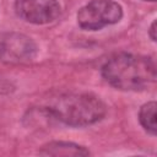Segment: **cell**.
<instances>
[{"mask_svg": "<svg viewBox=\"0 0 157 157\" xmlns=\"http://www.w3.org/2000/svg\"><path fill=\"white\" fill-rule=\"evenodd\" d=\"M123 17L121 6L114 0H91L77 12V23L82 29L98 31L119 22Z\"/></svg>", "mask_w": 157, "mask_h": 157, "instance_id": "3", "label": "cell"}, {"mask_svg": "<svg viewBox=\"0 0 157 157\" xmlns=\"http://www.w3.org/2000/svg\"><path fill=\"white\" fill-rule=\"evenodd\" d=\"M148 33H150V37H151V39H152L153 42H156V38H157V37H156V21H153V22L151 23Z\"/></svg>", "mask_w": 157, "mask_h": 157, "instance_id": "8", "label": "cell"}, {"mask_svg": "<svg viewBox=\"0 0 157 157\" xmlns=\"http://www.w3.org/2000/svg\"><path fill=\"white\" fill-rule=\"evenodd\" d=\"M146 1H156V0H146Z\"/></svg>", "mask_w": 157, "mask_h": 157, "instance_id": "9", "label": "cell"}, {"mask_svg": "<svg viewBox=\"0 0 157 157\" xmlns=\"http://www.w3.org/2000/svg\"><path fill=\"white\" fill-rule=\"evenodd\" d=\"M37 55V45L28 36L17 32L0 33V61L5 64H26Z\"/></svg>", "mask_w": 157, "mask_h": 157, "instance_id": "4", "label": "cell"}, {"mask_svg": "<svg viewBox=\"0 0 157 157\" xmlns=\"http://www.w3.org/2000/svg\"><path fill=\"white\" fill-rule=\"evenodd\" d=\"M103 78L121 91H141L156 81V63L150 56L120 53L102 66Z\"/></svg>", "mask_w": 157, "mask_h": 157, "instance_id": "1", "label": "cell"}, {"mask_svg": "<svg viewBox=\"0 0 157 157\" xmlns=\"http://www.w3.org/2000/svg\"><path fill=\"white\" fill-rule=\"evenodd\" d=\"M156 108L157 104L155 101L145 103L139 112V120L142 128L151 135H156Z\"/></svg>", "mask_w": 157, "mask_h": 157, "instance_id": "7", "label": "cell"}, {"mask_svg": "<svg viewBox=\"0 0 157 157\" xmlns=\"http://www.w3.org/2000/svg\"><path fill=\"white\" fill-rule=\"evenodd\" d=\"M44 109L52 118L70 125L86 126L105 115V104L91 93H65L53 98Z\"/></svg>", "mask_w": 157, "mask_h": 157, "instance_id": "2", "label": "cell"}, {"mask_svg": "<svg viewBox=\"0 0 157 157\" xmlns=\"http://www.w3.org/2000/svg\"><path fill=\"white\" fill-rule=\"evenodd\" d=\"M39 153L43 156H88L90 151L72 142L53 141L44 145Z\"/></svg>", "mask_w": 157, "mask_h": 157, "instance_id": "6", "label": "cell"}, {"mask_svg": "<svg viewBox=\"0 0 157 157\" xmlns=\"http://www.w3.org/2000/svg\"><path fill=\"white\" fill-rule=\"evenodd\" d=\"M15 11L26 22L45 25L60 16V5L56 0H16Z\"/></svg>", "mask_w": 157, "mask_h": 157, "instance_id": "5", "label": "cell"}]
</instances>
